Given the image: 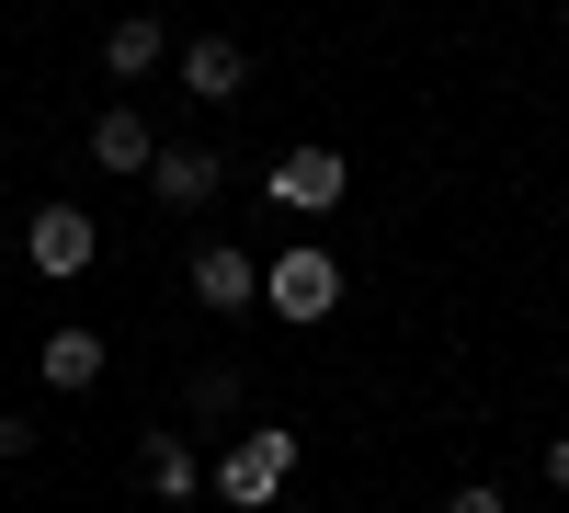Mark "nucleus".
<instances>
[{
    "label": "nucleus",
    "instance_id": "f257e3e1",
    "mask_svg": "<svg viewBox=\"0 0 569 513\" xmlns=\"http://www.w3.org/2000/svg\"><path fill=\"white\" fill-rule=\"evenodd\" d=\"M262 297H273V319H330L342 308V251H319V240H297V251H273L262 263Z\"/></svg>",
    "mask_w": 569,
    "mask_h": 513
},
{
    "label": "nucleus",
    "instance_id": "f03ea898",
    "mask_svg": "<svg viewBox=\"0 0 569 513\" xmlns=\"http://www.w3.org/2000/svg\"><path fill=\"white\" fill-rule=\"evenodd\" d=\"M284 480H297V434H284V423H262V434H240V445L217 456V491L240 502V513H262Z\"/></svg>",
    "mask_w": 569,
    "mask_h": 513
},
{
    "label": "nucleus",
    "instance_id": "7ed1b4c3",
    "mask_svg": "<svg viewBox=\"0 0 569 513\" xmlns=\"http://www.w3.org/2000/svg\"><path fill=\"white\" fill-rule=\"evenodd\" d=\"M91 251H103L91 206H34V228H23V263L46 274V286H80V274H91Z\"/></svg>",
    "mask_w": 569,
    "mask_h": 513
},
{
    "label": "nucleus",
    "instance_id": "20e7f679",
    "mask_svg": "<svg viewBox=\"0 0 569 513\" xmlns=\"http://www.w3.org/2000/svg\"><path fill=\"white\" fill-rule=\"evenodd\" d=\"M342 195H353L342 149H284V160H273V206H308V217H330Z\"/></svg>",
    "mask_w": 569,
    "mask_h": 513
},
{
    "label": "nucleus",
    "instance_id": "39448f33",
    "mask_svg": "<svg viewBox=\"0 0 569 513\" xmlns=\"http://www.w3.org/2000/svg\"><path fill=\"white\" fill-rule=\"evenodd\" d=\"M194 297H206V308H228V319H240V308L262 297V263H251L240 240H206V251H194Z\"/></svg>",
    "mask_w": 569,
    "mask_h": 513
},
{
    "label": "nucleus",
    "instance_id": "423d86ee",
    "mask_svg": "<svg viewBox=\"0 0 569 513\" xmlns=\"http://www.w3.org/2000/svg\"><path fill=\"white\" fill-rule=\"evenodd\" d=\"M240 80H251V58L228 34H194L182 46V91H194V103H240Z\"/></svg>",
    "mask_w": 569,
    "mask_h": 513
},
{
    "label": "nucleus",
    "instance_id": "0eeeda50",
    "mask_svg": "<svg viewBox=\"0 0 569 513\" xmlns=\"http://www.w3.org/2000/svg\"><path fill=\"white\" fill-rule=\"evenodd\" d=\"M217 171H228L217 149H160V160H149V195L182 217V206H206V195H217Z\"/></svg>",
    "mask_w": 569,
    "mask_h": 513
},
{
    "label": "nucleus",
    "instance_id": "6e6552de",
    "mask_svg": "<svg viewBox=\"0 0 569 513\" xmlns=\"http://www.w3.org/2000/svg\"><path fill=\"white\" fill-rule=\"evenodd\" d=\"M91 160H103V171H137V182H149V160H160V137H149V126H137V115L114 103V115H91Z\"/></svg>",
    "mask_w": 569,
    "mask_h": 513
},
{
    "label": "nucleus",
    "instance_id": "1a4fd4ad",
    "mask_svg": "<svg viewBox=\"0 0 569 513\" xmlns=\"http://www.w3.org/2000/svg\"><path fill=\"white\" fill-rule=\"evenodd\" d=\"M137 480H149L160 502H194L206 468H194V445H182V434H149V445H137Z\"/></svg>",
    "mask_w": 569,
    "mask_h": 513
},
{
    "label": "nucleus",
    "instance_id": "9d476101",
    "mask_svg": "<svg viewBox=\"0 0 569 513\" xmlns=\"http://www.w3.org/2000/svg\"><path fill=\"white\" fill-rule=\"evenodd\" d=\"M160 58H171V34H160V23H149V12H126V23H114V34H103V69H114V80H149V69H160Z\"/></svg>",
    "mask_w": 569,
    "mask_h": 513
},
{
    "label": "nucleus",
    "instance_id": "9b49d317",
    "mask_svg": "<svg viewBox=\"0 0 569 513\" xmlns=\"http://www.w3.org/2000/svg\"><path fill=\"white\" fill-rule=\"evenodd\" d=\"M46 388H91V377H103V343H91V332H46Z\"/></svg>",
    "mask_w": 569,
    "mask_h": 513
},
{
    "label": "nucleus",
    "instance_id": "f8f14e48",
    "mask_svg": "<svg viewBox=\"0 0 569 513\" xmlns=\"http://www.w3.org/2000/svg\"><path fill=\"white\" fill-rule=\"evenodd\" d=\"M445 513H512V502H501V491H490V480H467V491H456V502H445Z\"/></svg>",
    "mask_w": 569,
    "mask_h": 513
},
{
    "label": "nucleus",
    "instance_id": "ddd939ff",
    "mask_svg": "<svg viewBox=\"0 0 569 513\" xmlns=\"http://www.w3.org/2000/svg\"><path fill=\"white\" fill-rule=\"evenodd\" d=\"M547 491H569V434H558V445H547Z\"/></svg>",
    "mask_w": 569,
    "mask_h": 513
}]
</instances>
